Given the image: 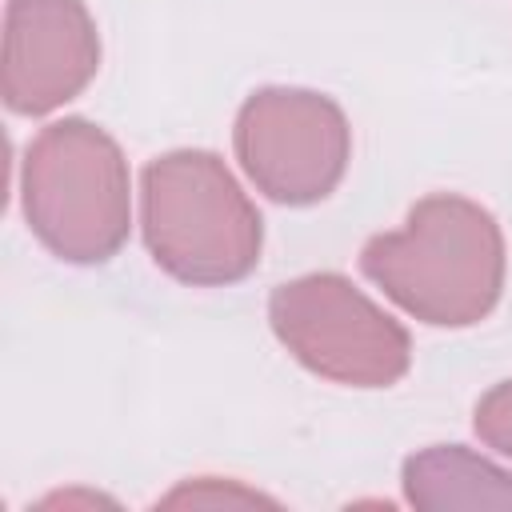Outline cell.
Returning <instances> with one entry per match:
<instances>
[{
  "mask_svg": "<svg viewBox=\"0 0 512 512\" xmlns=\"http://www.w3.org/2000/svg\"><path fill=\"white\" fill-rule=\"evenodd\" d=\"M360 272L412 320L472 328L504 296L508 244L484 204L460 192H432L408 208L400 228L364 240Z\"/></svg>",
  "mask_w": 512,
  "mask_h": 512,
  "instance_id": "cell-1",
  "label": "cell"
},
{
  "mask_svg": "<svg viewBox=\"0 0 512 512\" xmlns=\"http://www.w3.org/2000/svg\"><path fill=\"white\" fill-rule=\"evenodd\" d=\"M140 236L152 264L192 288L240 284L264 252L260 208L208 148H172L144 164Z\"/></svg>",
  "mask_w": 512,
  "mask_h": 512,
  "instance_id": "cell-2",
  "label": "cell"
},
{
  "mask_svg": "<svg viewBox=\"0 0 512 512\" xmlns=\"http://www.w3.org/2000/svg\"><path fill=\"white\" fill-rule=\"evenodd\" d=\"M28 232L64 264H108L132 232V172L120 144L84 116L40 128L20 156Z\"/></svg>",
  "mask_w": 512,
  "mask_h": 512,
  "instance_id": "cell-3",
  "label": "cell"
},
{
  "mask_svg": "<svg viewBox=\"0 0 512 512\" xmlns=\"http://www.w3.org/2000/svg\"><path fill=\"white\" fill-rule=\"evenodd\" d=\"M268 328L312 376L344 388H392L412 368L408 328L340 272H304L268 296Z\"/></svg>",
  "mask_w": 512,
  "mask_h": 512,
  "instance_id": "cell-4",
  "label": "cell"
},
{
  "mask_svg": "<svg viewBox=\"0 0 512 512\" xmlns=\"http://www.w3.org/2000/svg\"><path fill=\"white\" fill-rule=\"evenodd\" d=\"M232 148L260 196L308 208L340 188L352 160V124L324 92L268 84L240 104Z\"/></svg>",
  "mask_w": 512,
  "mask_h": 512,
  "instance_id": "cell-5",
  "label": "cell"
},
{
  "mask_svg": "<svg viewBox=\"0 0 512 512\" xmlns=\"http://www.w3.org/2000/svg\"><path fill=\"white\" fill-rule=\"evenodd\" d=\"M100 72V32L84 0H8L0 92L16 116H48Z\"/></svg>",
  "mask_w": 512,
  "mask_h": 512,
  "instance_id": "cell-6",
  "label": "cell"
},
{
  "mask_svg": "<svg viewBox=\"0 0 512 512\" xmlns=\"http://www.w3.org/2000/svg\"><path fill=\"white\" fill-rule=\"evenodd\" d=\"M412 508H512V472L464 444H428L400 468Z\"/></svg>",
  "mask_w": 512,
  "mask_h": 512,
  "instance_id": "cell-7",
  "label": "cell"
},
{
  "mask_svg": "<svg viewBox=\"0 0 512 512\" xmlns=\"http://www.w3.org/2000/svg\"><path fill=\"white\" fill-rule=\"evenodd\" d=\"M156 504H164V508H244V504H276V500L240 480L196 476V480H184L172 492H164Z\"/></svg>",
  "mask_w": 512,
  "mask_h": 512,
  "instance_id": "cell-8",
  "label": "cell"
},
{
  "mask_svg": "<svg viewBox=\"0 0 512 512\" xmlns=\"http://www.w3.org/2000/svg\"><path fill=\"white\" fill-rule=\"evenodd\" d=\"M472 428L480 436L484 448H492L496 456L512 460V380L492 384L476 408H472Z\"/></svg>",
  "mask_w": 512,
  "mask_h": 512,
  "instance_id": "cell-9",
  "label": "cell"
}]
</instances>
